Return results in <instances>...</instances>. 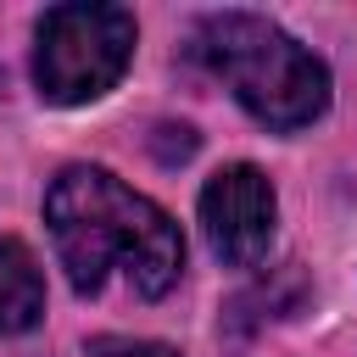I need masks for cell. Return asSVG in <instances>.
I'll return each instance as SVG.
<instances>
[{
	"instance_id": "cell-2",
	"label": "cell",
	"mask_w": 357,
	"mask_h": 357,
	"mask_svg": "<svg viewBox=\"0 0 357 357\" xmlns=\"http://www.w3.org/2000/svg\"><path fill=\"white\" fill-rule=\"evenodd\" d=\"M195 56L234 89V100L268 128H307L329 106V73L284 28L251 11H223L195 28Z\"/></svg>"
},
{
	"instance_id": "cell-6",
	"label": "cell",
	"mask_w": 357,
	"mask_h": 357,
	"mask_svg": "<svg viewBox=\"0 0 357 357\" xmlns=\"http://www.w3.org/2000/svg\"><path fill=\"white\" fill-rule=\"evenodd\" d=\"M84 357H178L173 346H162V340H134V335H100V340H89V351Z\"/></svg>"
},
{
	"instance_id": "cell-4",
	"label": "cell",
	"mask_w": 357,
	"mask_h": 357,
	"mask_svg": "<svg viewBox=\"0 0 357 357\" xmlns=\"http://www.w3.org/2000/svg\"><path fill=\"white\" fill-rule=\"evenodd\" d=\"M273 184L262 167L251 162H234V167H218L201 190V223H206V240L212 251L229 262V268H251L268 240H273Z\"/></svg>"
},
{
	"instance_id": "cell-5",
	"label": "cell",
	"mask_w": 357,
	"mask_h": 357,
	"mask_svg": "<svg viewBox=\"0 0 357 357\" xmlns=\"http://www.w3.org/2000/svg\"><path fill=\"white\" fill-rule=\"evenodd\" d=\"M45 312V279L22 240H0V335L33 329Z\"/></svg>"
},
{
	"instance_id": "cell-1",
	"label": "cell",
	"mask_w": 357,
	"mask_h": 357,
	"mask_svg": "<svg viewBox=\"0 0 357 357\" xmlns=\"http://www.w3.org/2000/svg\"><path fill=\"white\" fill-rule=\"evenodd\" d=\"M45 218L61 268L84 296H95L112 268L134 284V296H167L184 268L173 218L106 167H67L45 195Z\"/></svg>"
},
{
	"instance_id": "cell-3",
	"label": "cell",
	"mask_w": 357,
	"mask_h": 357,
	"mask_svg": "<svg viewBox=\"0 0 357 357\" xmlns=\"http://www.w3.org/2000/svg\"><path fill=\"white\" fill-rule=\"evenodd\" d=\"M134 56V17L123 6H50L39 17L33 78L56 106H84L106 95Z\"/></svg>"
}]
</instances>
